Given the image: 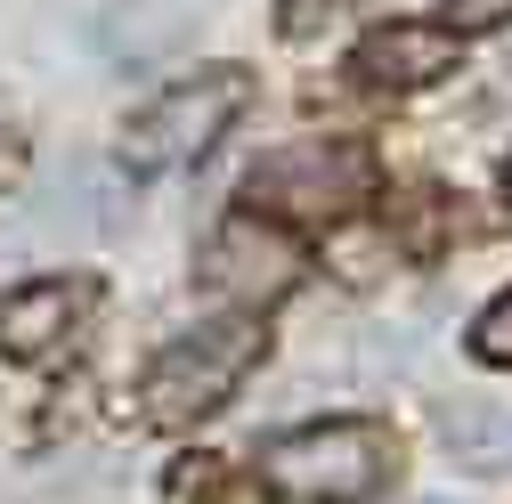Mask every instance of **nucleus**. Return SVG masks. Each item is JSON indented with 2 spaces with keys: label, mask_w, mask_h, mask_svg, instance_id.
Listing matches in <instances>:
<instances>
[{
  "label": "nucleus",
  "mask_w": 512,
  "mask_h": 504,
  "mask_svg": "<svg viewBox=\"0 0 512 504\" xmlns=\"http://www.w3.org/2000/svg\"><path fill=\"white\" fill-rule=\"evenodd\" d=\"M504 196H512V163H504Z\"/></svg>",
  "instance_id": "15"
},
{
  "label": "nucleus",
  "mask_w": 512,
  "mask_h": 504,
  "mask_svg": "<svg viewBox=\"0 0 512 504\" xmlns=\"http://www.w3.org/2000/svg\"><path fill=\"white\" fill-rule=\"evenodd\" d=\"M196 504H269V480H252V472H212L196 488Z\"/></svg>",
  "instance_id": "12"
},
{
  "label": "nucleus",
  "mask_w": 512,
  "mask_h": 504,
  "mask_svg": "<svg viewBox=\"0 0 512 504\" xmlns=\"http://www.w3.org/2000/svg\"><path fill=\"white\" fill-rule=\"evenodd\" d=\"M261 366V326L252 318H212L196 334H179L147 358L139 374V407L155 431H187V423H204L212 407L236 399V383Z\"/></svg>",
  "instance_id": "1"
},
{
  "label": "nucleus",
  "mask_w": 512,
  "mask_h": 504,
  "mask_svg": "<svg viewBox=\"0 0 512 504\" xmlns=\"http://www.w3.org/2000/svg\"><path fill=\"white\" fill-rule=\"evenodd\" d=\"M204 277H212V293H228V301H244V309H261V301L293 293L301 252H293L261 212H236V220H220L212 244H204Z\"/></svg>",
  "instance_id": "5"
},
{
  "label": "nucleus",
  "mask_w": 512,
  "mask_h": 504,
  "mask_svg": "<svg viewBox=\"0 0 512 504\" xmlns=\"http://www.w3.org/2000/svg\"><path fill=\"white\" fill-rule=\"evenodd\" d=\"M74 318H82V285H66V277L17 285L9 301H0V350H9V358H49L57 342H66Z\"/></svg>",
  "instance_id": "8"
},
{
  "label": "nucleus",
  "mask_w": 512,
  "mask_h": 504,
  "mask_svg": "<svg viewBox=\"0 0 512 504\" xmlns=\"http://www.w3.org/2000/svg\"><path fill=\"white\" fill-rule=\"evenodd\" d=\"M244 98H252V74L244 66H204V74L171 82L163 98H147L131 114V131H122V171L155 179V171H179V163L212 155V139L244 114Z\"/></svg>",
  "instance_id": "2"
},
{
  "label": "nucleus",
  "mask_w": 512,
  "mask_h": 504,
  "mask_svg": "<svg viewBox=\"0 0 512 504\" xmlns=\"http://www.w3.org/2000/svg\"><path fill=\"white\" fill-rule=\"evenodd\" d=\"M187 33H196V9H179V0H114L98 17V41L114 66H163Z\"/></svg>",
  "instance_id": "7"
},
{
  "label": "nucleus",
  "mask_w": 512,
  "mask_h": 504,
  "mask_svg": "<svg viewBox=\"0 0 512 504\" xmlns=\"http://www.w3.org/2000/svg\"><path fill=\"white\" fill-rule=\"evenodd\" d=\"M33 228L41 236H106V228H122V179L106 163H74L33 204Z\"/></svg>",
  "instance_id": "9"
},
{
  "label": "nucleus",
  "mask_w": 512,
  "mask_h": 504,
  "mask_svg": "<svg viewBox=\"0 0 512 504\" xmlns=\"http://www.w3.org/2000/svg\"><path fill=\"white\" fill-rule=\"evenodd\" d=\"M374 155L358 139H285L244 171V204L252 212H285V220H342L366 204Z\"/></svg>",
  "instance_id": "3"
},
{
  "label": "nucleus",
  "mask_w": 512,
  "mask_h": 504,
  "mask_svg": "<svg viewBox=\"0 0 512 504\" xmlns=\"http://www.w3.org/2000/svg\"><path fill=\"white\" fill-rule=\"evenodd\" d=\"M391 472V431L382 423H309L269 439V480L301 504H366Z\"/></svg>",
  "instance_id": "4"
},
{
  "label": "nucleus",
  "mask_w": 512,
  "mask_h": 504,
  "mask_svg": "<svg viewBox=\"0 0 512 504\" xmlns=\"http://www.w3.org/2000/svg\"><path fill=\"white\" fill-rule=\"evenodd\" d=\"M439 439L472 472H512V399H456V407H439Z\"/></svg>",
  "instance_id": "10"
},
{
  "label": "nucleus",
  "mask_w": 512,
  "mask_h": 504,
  "mask_svg": "<svg viewBox=\"0 0 512 504\" xmlns=\"http://www.w3.org/2000/svg\"><path fill=\"white\" fill-rule=\"evenodd\" d=\"M472 350L488 358V366H512V285L480 309V326H472Z\"/></svg>",
  "instance_id": "11"
},
{
  "label": "nucleus",
  "mask_w": 512,
  "mask_h": 504,
  "mask_svg": "<svg viewBox=\"0 0 512 504\" xmlns=\"http://www.w3.org/2000/svg\"><path fill=\"white\" fill-rule=\"evenodd\" d=\"M342 9H358V0H285V33H293V41H309V33H326Z\"/></svg>",
  "instance_id": "13"
},
{
  "label": "nucleus",
  "mask_w": 512,
  "mask_h": 504,
  "mask_svg": "<svg viewBox=\"0 0 512 504\" xmlns=\"http://www.w3.org/2000/svg\"><path fill=\"white\" fill-rule=\"evenodd\" d=\"M456 57H464V41L447 33V25H431V17H391V25H374V33L358 41L350 74H358L366 90H423V82H439V74H456Z\"/></svg>",
  "instance_id": "6"
},
{
  "label": "nucleus",
  "mask_w": 512,
  "mask_h": 504,
  "mask_svg": "<svg viewBox=\"0 0 512 504\" xmlns=\"http://www.w3.org/2000/svg\"><path fill=\"white\" fill-rule=\"evenodd\" d=\"M25 171V139H9V131H0V187H9Z\"/></svg>",
  "instance_id": "14"
}]
</instances>
